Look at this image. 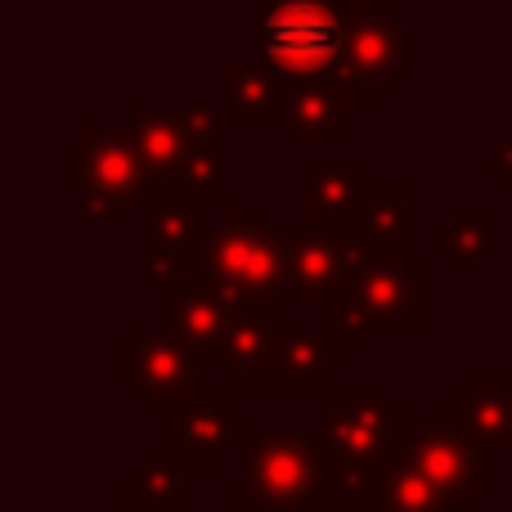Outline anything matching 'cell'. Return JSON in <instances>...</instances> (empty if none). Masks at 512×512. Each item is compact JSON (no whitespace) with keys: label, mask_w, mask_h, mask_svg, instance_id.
<instances>
[{"label":"cell","mask_w":512,"mask_h":512,"mask_svg":"<svg viewBox=\"0 0 512 512\" xmlns=\"http://www.w3.org/2000/svg\"><path fill=\"white\" fill-rule=\"evenodd\" d=\"M351 364V351L333 333H310V328L279 324L265 342L261 369L234 382V391H333V373Z\"/></svg>","instance_id":"cell-12"},{"label":"cell","mask_w":512,"mask_h":512,"mask_svg":"<svg viewBox=\"0 0 512 512\" xmlns=\"http://www.w3.org/2000/svg\"><path fill=\"white\" fill-rule=\"evenodd\" d=\"M324 432L333 495H351L405 459L418 427L387 387H333L324 396Z\"/></svg>","instance_id":"cell-1"},{"label":"cell","mask_w":512,"mask_h":512,"mask_svg":"<svg viewBox=\"0 0 512 512\" xmlns=\"http://www.w3.org/2000/svg\"><path fill=\"white\" fill-rule=\"evenodd\" d=\"M225 77V122H261L283 126V99H288V81L270 68L265 59H230L221 68Z\"/></svg>","instance_id":"cell-19"},{"label":"cell","mask_w":512,"mask_h":512,"mask_svg":"<svg viewBox=\"0 0 512 512\" xmlns=\"http://www.w3.org/2000/svg\"><path fill=\"white\" fill-rule=\"evenodd\" d=\"M225 185H230V158L225 149H194L180 171V194H185V207H198V212H221L225 207Z\"/></svg>","instance_id":"cell-23"},{"label":"cell","mask_w":512,"mask_h":512,"mask_svg":"<svg viewBox=\"0 0 512 512\" xmlns=\"http://www.w3.org/2000/svg\"><path fill=\"white\" fill-rule=\"evenodd\" d=\"M185 288L216 292L239 310H265L288 319V252L279 230L230 234L207 230L203 243L185 256Z\"/></svg>","instance_id":"cell-2"},{"label":"cell","mask_w":512,"mask_h":512,"mask_svg":"<svg viewBox=\"0 0 512 512\" xmlns=\"http://www.w3.org/2000/svg\"><path fill=\"white\" fill-rule=\"evenodd\" d=\"M450 409L463 418L486 450H508L512 441V369L508 364H472L468 382L450 391Z\"/></svg>","instance_id":"cell-14"},{"label":"cell","mask_w":512,"mask_h":512,"mask_svg":"<svg viewBox=\"0 0 512 512\" xmlns=\"http://www.w3.org/2000/svg\"><path fill=\"white\" fill-rule=\"evenodd\" d=\"M180 279H185V256L149 243V248H144V283H153V288L167 292V288H176Z\"/></svg>","instance_id":"cell-28"},{"label":"cell","mask_w":512,"mask_h":512,"mask_svg":"<svg viewBox=\"0 0 512 512\" xmlns=\"http://www.w3.org/2000/svg\"><path fill=\"white\" fill-rule=\"evenodd\" d=\"M59 176L63 185L81 189V194H104L117 198L122 207H144V216L167 207L162 203V176L144 162L140 144L126 126L86 122L77 140L59 149Z\"/></svg>","instance_id":"cell-4"},{"label":"cell","mask_w":512,"mask_h":512,"mask_svg":"<svg viewBox=\"0 0 512 512\" xmlns=\"http://www.w3.org/2000/svg\"><path fill=\"white\" fill-rule=\"evenodd\" d=\"M508 450H512V441H508Z\"/></svg>","instance_id":"cell-33"},{"label":"cell","mask_w":512,"mask_h":512,"mask_svg":"<svg viewBox=\"0 0 512 512\" xmlns=\"http://www.w3.org/2000/svg\"><path fill=\"white\" fill-rule=\"evenodd\" d=\"M234 315H239V306H230L216 292H198V288H185V283L162 292V333L176 337L180 346H189L198 355L221 342V333L230 328Z\"/></svg>","instance_id":"cell-17"},{"label":"cell","mask_w":512,"mask_h":512,"mask_svg":"<svg viewBox=\"0 0 512 512\" xmlns=\"http://www.w3.org/2000/svg\"><path fill=\"white\" fill-rule=\"evenodd\" d=\"M203 378V360L198 351L180 346L167 333H149V328H122V387L140 396L144 409L171 414L185 405V396Z\"/></svg>","instance_id":"cell-11"},{"label":"cell","mask_w":512,"mask_h":512,"mask_svg":"<svg viewBox=\"0 0 512 512\" xmlns=\"http://www.w3.org/2000/svg\"><path fill=\"white\" fill-rule=\"evenodd\" d=\"M216 230H230V234H261L270 230V207L265 203H225L221 212L212 216Z\"/></svg>","instance_id":"cell-27"},{"label":"cell","mask_w":512,"mask_h":512,"mask_svg":"<svg viewBox=\"0 0 512 512\" xmlns=\"http://www.w3.org/2000/svg\"><path fill=\"white\" fill-rule=\"evenodd\" d=\"M346 45V5L333 0H279L265 14L261 59L283 81L333 77Z\"/></svg>","instance_id":"cell-7"},{"label":"cell","mask_w":512,"mask_h":512,"mask_svg":"<svg viewBox=\"0 0 512 512\" xmlns=\"http://www.w3.org/2000/svg\"><path fill=\"white\" fill-rule=\"evenodd\" d=\"M207 512H265V504H261V499H252L248 495V490H225V495H221V504H216V508H207Z\"/></svg>","instance_id":"cell-31"},{"label":"cell","mask_w":512,"mask_h":512,"mask_svg":"<svg viewBox=\"0 0 512 512\" xmlns=\"http://www.w3.org/2000/svg\"><path fill=\"white\" fill-rule=\"evenodd\" d=\"M122 126L135 135L144 162L162 176V185H180V171H185L189 153H194L189 131H185V117L167 113V108H149V104H140V99H126Z\"/></svg>","instance_id":"cell-16"},{"label":"cell","mask_w":512,"mask_h":512,"mask_svg":"<svg viewBox=\"0 0 512 512\" xmlns=\"http://www.w3.org/2000/svg\"><path fill=\"white\" fill-rule=\"evenodd\" d=\"M122 512H153V508H144L140 499H126V495H122Z\"/></svg>","instance_id":"cell-32"},{"label":"cell","mask_w":512,"mask_h":512,"mask_svg":"<svg viewBox=\"0 0 512 512\" xmlns=\"http://www.w3.org/2000/svg\"><path fill=\"white\" fill-rule=\"evenodd\" d=\"M185 117V131L194 149H221V126H225V108L207 104V99H194V104L180 108Z\"/></svg>","instance_id":"cell-26"},{"label":"cell","mask_w":512,"mask_h":512,"mask_svg":"<svg viewBox=\"0 0 512 512\" xmlns=\"http://www.w3.org/2000/svg\"><path fill=\"white\" fill-rule=\"evenodd\" d=\"M328 333L337 337V342L346 346V351H364L369 346V337H373V324H369V315H364L360 306H355L351 297H342L333 310H328Z\"/></svg>","instance_id":"cell-25"},{"label":"cell","mask_w":512,"mask_h":512,"mask_svg":"<svg viewBox=\"0 0 512 512\" xmlns=\"http://www.w3.org/2000/svg\"><path fill=\"white\" fill-rule=\"evenodd\" d=\"M144 230H149V243L189 256L198 243H203V234L212 230V216L198 212V207H185V203L180 207H158V212L144 216Z\"/></svg>","instance_id":"cell-24"},{"label":"cell","mask_w":512,"mask_h":512,"mask_svg":"<svg viewBox=\"0 0 512 512\" xmlns=\"http://www.w3.org/2000/svg\"><path fill=\"white\" fill-rule=\"evenodd\" d=\"M351 230L360 234L364 248H405L409 230H414L405 180H382V185H369V194H364L360 216H355Z\"/></svg>","instance_id":"cell-21"},{"label":"cell","mask_w":512,"mask_h":512,"mask_svg":"<svg viewBox=\"0 0 512 512\" xmlns=\"http://www.w3.org/2000/svg\"><path fill=\"white\" fill-rule=\"evenodd\" d=\"M495 207L490 203H454L441 225L427 230V243L450 256V265H486L495 256Z\"/></svg>","instance_id":"cell-20"},{"label":"cell","mask_w":512,"mask_h":512,"mask_svg":"<svg viewBox=\"0 0 512 512\" xmlns=\"http://www.w3.org/2000/svg\"><path fill=\"white\" fill-rule=\"evenodd\" d=\"M243 490L270 512H324L333 499L324 427H265L243 454Z\"/></svg>","instance_id":"cell-3"},{"label":"cell","mask_w":512,"mask_h":512,"mask_svg":"<svg viewBox=\"0 0 512 512\" xmlns=\"http://www.w3.org/2000/svg\"><path fill=\"white\" fill-rule=\"evenodd\" d=\"M346 512H454V504L409 463V454L400 463H391L382 477H373L369 486L346 495Z\"/></svg>","instance_id":"cell-18"},{"label":"cell","mask_w":512,"mask_h":512,"mask_svg":"<svg viewBox=\"0 0 512 512\" xmlns=\"http://www.w3.org/2000/svg\"><path fill=\"white\" fill-rule=\"evenodd\" d=\"M369 162H310L306 167V225L351 230L369 194Z\"/></svg>","instance_id":"cell-15"},{"label":"cell","mask_w":512,"mask_h":512,"mask_svg":"<svg viewBox=\"0 0 512 512\" xmlns=\"http://www.w3.org/2000/svg\"><path fill=\"white\" fill-rule=\"evenodd\" d=\"M225 396L230 391L221 382L216 387L198 382L185 396V405L162 414V450L171 454L180 472H221L234 450H252L256 432L248 427V414Z\"/></svg>","instance_id":"cell-6"},{"label":"cell","mask_w":512,"mask_h":512,"mask_svg":"<svg viewBox=\"0 0 512 512\" xmlns=\"http://www.w3.org/2000/svg\"><path fill=\"white\" fill-rule=\"evenodd\" d=\"M81 221L90 225H108V230H117V225L126 221V207L117 203V198H104V194H81Z\"/></svg>","instance_id":"cell-29"},{"label":"cell","mask_w":512,"mask_h":512,"mask_svg":"<svg viewBox=\"0 0 512 512\" xmlns=\"http://www.w3.org/2000/svg\"><path fill=\"white\" fill-rule=\"evenodd\" d=\"M122 495L140 499L153 512H185L189 490H185V472L171 463L167 450H144L140 468L122 472Z\"/></svg>","instance_id":"cell-22"},{"label":"cell","mask_w":512,"mask_h":512,"mask_svg":"<svg viewBox=\"0 0 512 512\" xmlns=\"http://www.w3.org/2000/svg\"><path fill=\"white\" fill-rule=\"evenodd\" d=\"M351 131V90L342 77H306L288 81L283 99V135L292 144H346Z\"/></svg>","instance_id":"cell-13"},{"label":"cell","mask_w":512,"mask_h":512,"mask_svg":"<svg viewBox=\"0 0 512 512\" xmlns=\"http://www.w3.org/2000/svg\"><path fill=\"white\" fill-rule=\"evenodd\" d=\"M346 297L369 315L373 328H427L432 319V274L414 265L405 248H360Z\"/></svg>","instance_id":"cell-8"},{"label":"cell","mask_w":512,"mask_h":512,"mask_svg":"<svg viewBox=\"0 0 512 512\" xmlns=\"http://www.w3.org/2000/svg\"><path fill=\"white\" fill-rule=\"evenodd\" d=\"M490 180L495 185H512V140H499L490 149Z\"/></svg>","instance_id":"cell-30"},{"label":"cell","mask_w":512,"mask_h":512,"mask_svg":"<svg viewBox=\"0 0 512 512\" xmlns=\"http://www.w3.org/2000/svg\"><path fill=\"white\" fill-rule=\"evenodd\" d=\"M409 463L454 504V512H472V499L495 490V477L486 468V445L463 427V418L450 405L432 409L423 432H414Z\"/></svg>","instance_id":"cell-9"},{"label":"cell","mask_w":512,"mask_h":512,"mask_svg":"<svg viewBox=\"0 0 512 512\" xmlns=\"http://www.w3.org/2000/svg\"><path fill=\"white\" fill-rule=\"evenodd\" d=\"M337 77L351 90V104H387L391 90L409 81L405 23L378 0L346 5V45L337 59Z\"/></svg>","instance_id":"cell-5"},{"label":"cell","mask_w":512,"mask_h":512,"mask_svg":"<svg viewBox=\"0 0 512 512\" xmlns=\"http://www.w3.org/2000/svg\"><path fill=\"white\" fill-rule=\"evenodd\" d=\"M283 252H288V310H333L351 292L355 256H360V234L355 230H319V225H288Z\"/></svg>","instance_id":"cell-10"}]
</instances>
